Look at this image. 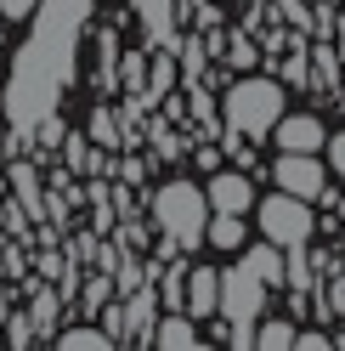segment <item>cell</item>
<instances>
[{
  "label": "cell",
  "instance_id": "obj_22",
  "mask_svg": "<svg viewBox=\"0 0 345 351\" xmlns=\"http://www.w3.org/2000/svg\"><path fill=\"white\" fill-rule=\"evenodd\" d=\"M187 6H204V0H187Z\"/></svg>",
  "mask_w": 345,
  "mask_h": 351
},
{
  "label": "cell",
  "instance_id": "obj_6",
  "mask_svg": "<svg viewBox=\"0 0 345 351\" xmlns=\"http://www.w3.org/2000/svg\"><path fill=\"white\" fill-rule=\"evenodd\" d=\"M322 182H329V170H322L317 153H283L277 159V187L294 193V199H317Z\"/></svg>",
  "mask_w": 345,
  "mask_h": 351
},
{
  "label": "cell",
  "instance_id": "obj_3",
  "mask_svg": "<svg viewBox=\"0 0 345 351\" xmlns=\"http://www.w3.org/2000/svg\"><path fill=\"white\" fill-rule=\"evenodd\" d=\"M153 215H159V227L164 238L176 250H192V244H204V227H209V199L192 182H170L159 187V199H153Z\"/></svg>",
  "mask_w": 345,
  "mask_h": 351
},
{
  "label": "cell",
  "instance_id": "obj_14",
  "mask_svg": "<svg viewBox=\"0 0 345 351\" xmlns=\"http://www.w3.org/2000/svg\"><path fill=\"white\" fill-rule=\"evenodd\" d=\"M255 346H261V351H289L294 346V323H283V317L261 323V328H255Z\"/></svg>",
  "mask_w": 345,
  "mask_h": 351
},
{
  "label": "cell",
  "instance_id": "obj_11",
  "mask_svg": "<svg viewBox=\"0 0 345 351\" xmlns=\"http://www.w3.org/2000/svg\"><path fill=\"white\" fill-rule=\"evenodd\" d=\"M244 267L266 283V289H283V244H272L266 238V250H244Z\"/></svg>",
  "mask_w": 345,
  "mask_h": 351
},
{
  "label": "cell",
  "instance_id": "obj_19",
  "mask_svg": "<svg viewBox=\"0 0 345 351\" xmlns=\"http://www.w3.org/2000/svg\"><path fill=\"white\" fill-rule=\"evenodd\" d=\"M40 6V0H0V12H6V17H29Z\"/></svg>",
  "mask_w": 345,
  "mask_h": 351
},
{
  "label": "cell",
  "instance_id": "obj_1",
  "mask_svg": "<svg viewBox=\"0 0 345 351\" xmlns=\"http://www.w3.org/2000/svg\"><path fill=\"white\" fill-rule=\"evenodd\" d=\"M85 23H91V0H46L34 40L17 51V69L6 80V114L17 130H34L46 114H57V97L74 74V46Z\"/></svg>",
  "mask_w": 345,
  "mask_h": 351
},
{
  "label": "cell",
  "instance_id": "obj_4",
  "mask_svg": "<svg viewBox=\"0 0 345 351\" xmlns=\"http://www.w3.org/2000/svg\"><path fill=\"white\" fill-rule=\"evenodd\" d=\"M261 232L272 238V244H283V250L306 244V238H311V210H306V199H294V193L277 187L272 199L261 204Z\"/></svg>",
  "mask_w": 345,
  "mask_h": 351
},
{
  "label": "cell",
  "instance_id": "obj_12",
  "mask_svg": "<svg viewBox=\"0 0 345 351\" xmlns=\"http://www.w3.org/2000/svg\"><path fill=\"white\" fill-rule=\"evenodd\" d=\"M204 238L215 250H244V215H221L215 210V221L204 227Z\"/></svg>",
  "mask_w": 345,
  "mask_h": 351
},
{
  "label": "cell",
  "instance_id": "obj_7",
  "mask_svg": "<svg viewBox=\"0 0 345 351\" xmlns=\"http://www.w3.org/2000/svg\"><path fill=\"white\" fill-rule=\"evenodd\" d=\"M272 136H277V147H283V153H317L322 142H329L311 114H283V119L272 125Z\"/></svg>",
  "mask_w": 345,
  "mask_h": 351
},
{
  "label": "cell",
  "instance_id": "obj_16",
  "mask_svg": "<svg viewBox=\"0 0 345 351\" xmlns=\"http://www.w3.org/2000/svg\"><path fill=\"white\" fill-rule=\"evenodd\" d=\"M91 136H97L102 147L119 142V125H114V114H107V108H97V114H91Z\"/></svg>",
  "mask_w": 345,
  "mask_h": 351
},
{
  "label": "cell",
  "instance_id": "obj_8",
  "mask_svg": "<svg viewBox=\"0 0 345 351\" xmlns=\"http://www.w3.org/2000/svg\"><path fill=\"white\" fill-rule=\"evenodd\" d=\"M209 210H221V215H244L249 204H255V187H249V176H238V170H221L209 182Z\"/></svg>",
  "mask_w": 345,
  "mask_h": 351
},
{
  "label": "cell",
  "instance_id": "obj_17",
  "mask_svg": "<svg viewBox=\"0 0 345 351\" xmlns=\"http://www.w3.org/2000/svg\"><path fill=\"white\" fill-rule=\"evenodd\" d=\"M164 300H170V306H181V300H187V278H181V272H170V278H164Z\"/></svg>",
  "mask_w": 345,
  "mask_h": 351
},
{
  "label": "cell",
  "instance_id": "obj_21",
  "mask_svg": "<svg viewBox=\"0 0 345 351\" xmlns=\"http://www.w3.org/2000/svg\"><path fill=\"white\" fill-rule=\"evenodd\" d=\"M0 323H6V295H0Z\"/></svg>",
  "mask_w": 345,
  "mask_h": 351
},
{
  "label": "cell",
  "instance_id": "obj_18",
  "mask_svg": "<svg viewBox=\"0 0 345 351\" xmlns=\"http://www.w3.org/2000/svg\"><path fill=\"white\" fill-rule=\"evenodd\" d=\"M322 147H329V165L345 176V130H340V136H329V142H322Z\"/></svg>",
  "mask_w": 345,
  "mask_h": 351
},
{
  "label": "cell",
  "instance_id": "obj_20",
  "mask_svg": "<svg viewBox=\"0 0 345 351\" xmlns=\"http://www.w3.org/2000/svg\"><path fill=\"white\" fill-rule=\"evenodd\" d=\"M294 346H300V351H329L334 340H322V335H294Z\"/></svg>",
  "mask_w": 345,
  "mask_h": 351
},
{
  "label": "cell",
  "instance_id": "obj_15",
  "mask_svg": "<svg viewBox=\"0 0 345 351\" xmlns=\"http://www.w3.org/2000/svg\"><path fill=\"white\" fill-rule=\"evenodd\" d=\"M57 346H62V351H107V346H114V335H107V328H68Z\"/></svg>",
  "mask_w": 345,
  "mask_h": 351
},
{
  "label": "cell",
  "instance_id": "obj_10",
  "mask_svg": "<svg viewBox=\"0 0 345 351\" xmlns=\"http://www.w3.org/2000/svg\"><path fill=\"white\" fill-rule=\"evenodd\" d=\"M153 346H164V351H199L204 340H199V328H192V317H159L153 323Z\"/></svg>",
  "mask_w": 345,
  "mask_h": 351
},
{
  "label": "cell",
  "instance_id": "obj_9",
  "mask_svg": "<svg viewBox=\"0 0 345 351\" xmlns=\"http://www.w3.org/2000/svg\"><path fill=\"white\" fill-rule=\"evenodd\" d=\"M215 312H221V272L192 267L187 272V317H215Z\"/></svg>",
  "mask_w": 345,
  "mask_h": 351
},
{
  "label": "cell",
  "instance_id": "obj_13",
  "mask_svg": "<svg viewBox=\"0 0 345 351\" xmlns=\"http://www.w3.org/2000/svg\"><path fill=\"white\" fill-rule=\"evenodd\" d=\"M131 6L142 12V29L153 40H170V0H131Z\"/></svg>",
  "mask_w": 345,
  "mask_h": 351
},
{
  "label": "cell",
  "instance_id": "obj_2",
  "mask_svg": "<svg viewBox=\"0 0 345 351\" xmlns=\"http://www.w3.org/2000/svg\"><path fill=\"white\" fill-rule=\"evenodd\" d=\"M289 108H283V85L277 80H238L227 91V125L238 130V136H249V142L272 136V125Z\"/></svg>",
  "mask_w": 345,
  "mask_h": 351
},
{
  "label": "cell",
  "instance_id": "obj_5",
  "mask_svg": "<svg viewBox=\"0 0 345 351\" xmlns=\"http://www.w3.org/2000/svg\"><path fill=\"white\" fill-rule=\"evenodd\" d=\"M266 295H272V289H266V283L244 267V261L221 272V317H227V323H244V328H255V317H261Z\"/></svg>",
  "mask_w": 345,
  "mask_h": 351
}]
</instances>
